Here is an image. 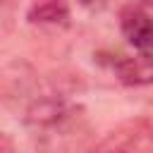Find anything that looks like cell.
Here are the masks:
<instances>
[{
  "label": "cell",
  "instance_id": "cell-4",
  "mask_svg": "<svg viewBox=\"0 0 153 153\" xmlns=\"http://www.w3.org/2000/svg\"><path fill=\"white\" fill-rule=\"evenodd\" d=\"M84 2H86V5H91V7H96V5H103L105 0H84Z\"/></svg>",
  "mask_w": 153,
  "mask_h": 153
},
{
  "label": "cell",
  "instance_id": "cell-3",
  "mask_svg": "<svg viewBox=\"0 0 153 153\" xmlns=\"http://www.w3.org/2000/svg\"><path fill=\"white\" fill-rule=\"evenodd\" d=\"M0 153H14V148H12V141H10L5 134H0Z\"/></svg>",
  "mask_w": 153,
  "mask_h": 153
},
{
  "label": "cell",
  "instance_id": "cell-2",
  "mask_svg": "<svg viewBox=\"0 0 153 153\" xmlns=\"http://www.w3.org/2000/svg\"><path fill=\"white\" fill-rule=\"evenodd\" d=\"M26 19L41 26H65L69 22V2L67 0H33Z\"/></svg>",
  "mask_w": 153,
  "mask_h": 153
},
{
  "label": "cell",
  "instance_id": "cell-1",
  "mask_svg": "<svg viewBox=\"0 0 153 153\" xmlns=\"http://www.w3.org/2000/svg\"><path fill=\"white\" fill-rule=\"evenodd\" d=\"M122 33L141 60H153V14L143 7H127L120 19Z\"/></svg>",
  "mask_w": 153,
  "mask_h": 153
}]
</instances>
